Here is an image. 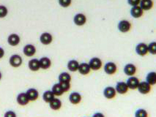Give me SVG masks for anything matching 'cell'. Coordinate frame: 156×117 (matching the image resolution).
<instances>
[{
    "instance_id": "obj_9",
    "label": "cell",
    "mask_w": 156,
    "mask_h": 117,
    "mask_svg": "<svg viewBox=\"0 0 156 117\" xmlns=\"http://www.w3.org/2000/svg\"><path fill=\"white\" fill-rule=\"evenodd\" d=\"M116 90V92L120 94V95H124L128 92V87L127 86L126 83V82H123V81H119L117 84L116 85V87L114 88Z\"/></svg>"
},
{
    "instance_id": "obj_37",
    "label": "cell",
    "mask_w": 156,
    "mask_h": 117,
    "mask_svg": "<svg viewBox=\"0 0 156 117\" xmlns=\"http://www.w3.org/2000/svg\"><path fill=\"white\" fill-rule=\"evenodd\" d=\"M5 56V50L2 47H0V59L2 58Z\"/></svg>"
},
{
    "instance_id": "obj_27",
    "label": "cell",
    "mask_w": 156,
    "mask_h": 117,
    "mask_svg": "<svg viewBox=\"0 0 156 117\" xmlns=\"http://www.w3.org/2000/svg\"><path fill=\"white\" fill-rule=\"evenodd\" d=\"M51 91L53 92L54 96H61V95H63V93H64V91H63L60 84H59V83H58V84H54V86H52Z\"/></svg>"
},
{
    "instance_id": "obj_8",
    "label": "cell",
    "mask_w": 156,
    "mask_h": 117,
    "mask_svg": "<svg viewBox=\"0 0 156 117\" xmlns=\"http://www.w3.org/2000/svg\"><path fill=\"white\" fill-rule=\"evenodd\" d=\"M23 52L24 53L25 56L28 57H31L32 56H34L36 53V48L35 46H33L32 44H27L23 47Z\"/></svg>"
},
{
    "instance_id": "obj_26",
    "label": "cell",
    "mask_w": 156,
    "mask_h": 117,
    "mask_svg": "<svg viewBox=\"0 0 156 117\" xmlns=\"http://www.w3.org/2000/svg\"><path fill=\"white\" fill-rule=\"evenodd\" d=\"M146 80L149 84L150 86L152 85H155V83H156V73L155 72H150L147 75V78Z\"/></svg>"
},
{
    "instance_id": "obj_17",
    "label": "cell",
    "mask_w": 156,
    "mask_h": 117,
    "mask_svg": "<svg viewBox=\"0 0 156 117\" xmlns=\"http://www.w3.org/2000/svg\"><path fill=\"white\" fill-rule=\"evenodd\" d=\"M136 72V67L133 64H127L124 67L125 74L129 76H133Z\"/></svg>"
},
{
    "instance_id": "obj_12",
    "label": "cell",
    "mask_w": 156,
    "mask_h": 117,
    "mask_svg": "<svg viewBox=\"0 0 156 117\" xmlns=\"http://www.w3.org/2000/svg\"><path fill=\"white\" fill-rule=\"evenodd\" d=\"M87 18L83 13H78L74 16L73 22L77 26H83L86 23Z\"/></svg>"
},
{
    "instance_id": "obj_16",
    "label": "cell",
    "mask_w": 156,
    "mask_h": 117,
    "mask_svg": "<svg viewBox=\"0 0 156 117\" xmlns=\"http://www.w3.org/2000/svg\"><path fill=\"white\" fill-rule=\"evenodd\" d=\"M69 100L73 105H77L81 101V95L79 92H72L69 96Z\"/></svg>"
},
{
    "instance_id": "obj_31",
    "label": "cell",
    "mask_w": 156,
    "mask_h": 117,
    "mask_svg": "<svg viewBox=\"0 0 156 117\" xmlns=\"http://www.w3.org/2000/svg\"><path fill=\"white\" fill-rule=\"evenodd\" d=\"M8 13V10L4 5H0V19L5 18Z\"/></svg>"
},
{
    "instance_id": "obj_3",
    "label": "cell",
    "mask_w": 156,
    "mask_h": 117,
    "mask_svg": "<svg viewBox=\"0 0 156 117\" xmlns=\"http://www.w3.org/2000/svg\"><path fill=\"white\" fill-rule=\"evenodd\" d=\"M130 28H131V23L130 21H127V20H122L118 23V29L119 32L126 33L130 31Z\"/></svg>"
},
{
    "instance_id": "obj_35",
    "label": "cell",
    "mask_w": 156,
    "mask_h": 117,
    "mask_svg": "<svg viewBox=\"0 0 156 117\" xmlns=\"http://www.w3.org/2000/svg\"><path fill=\"white\" fill-rule=\"evenodd\" d=\"M128 3L132 7L139 6V5L140 4V1L139 0H128Z\"/></svg>"
},
{
    "instance_id": "obj_29",
    "label": "cell",
    "mask_w": 156,
    "mask_h": 117,
    "mask_svg": "<svg viewBox=\"0 0 156 117\" xmlns=\"http://www.w3.org/2000/svg\"><path fill=\"white\" fill-rule=\"evenodd\" d=\"M135 117H148L147 111L143 108L138 109L135 112Z\"/></svg>"
},
{
    "instance_id": "obj_25",
    "label": "cell",
    "mask_w": 156,
    "mask_h": 117,
    "mask_svg": "<svg viewBox=\"0 0 156 117\" xmlns=\"http://www.w3.org/2000/svg\"><path fill=\"white\" fill-rule=\"evenodd\" d=\"M79 63L78 61L75 60V59H72L70 60L68 63V69L71 72H76L79 69Z\"/></svg>"
},
{
    "instance_id": "obj_5",
    "label": "cell",
    "mask_w": 156,
    "mask_h": 117,
    "mask_svg": "<svg viewBox=\"0 0 156 117\" xmlns=\"http://www.w3.org/2000/svg\"><path fill=\"white\" fill-rule=\"evenodd\" d=\"M117 92H116V90L114 87L112 86H107L103 90V95L106 99L108 100H112L115 98Z\"/></svg>"
},
{
    "instance_id": "obj_21",
    "label": "cell",
    "mask_w": 156,
    "mask_h": 117,
    "mask_svg": "<svg viewBox=\"0 0 156 117\" xmlns=\"http://www.w3.org/2000/svg\"><path fill=\"white\" fill-rule=\"evenodd\" d=\"M28 67L30 69V70H32V71H37V70H39L40 68H41L40 67L39 59H31L28 63Z\"/></svg>"
},
{
    "instance_id": "obj_14",
    "label": "cell",
    "mask_w": 156,
    "mask_h": 117,
    "mask_svg": "<svg viewBox=\"0 0 156 117\" xmlns=\"http://www.w3.org/2000/svg\"><path fill=\"white\" fill-rule=\"evenodd\" d=\"M16 101H17L18 104L20 105H27V104L30 102L28 98H27L26 93L25 92H21L18 95L17 98H16Z\"/></svg>"
},
{
    "instance_id": "obj_7",
    "label": "cell",
    "mask_w": 156,
    "mask_h": 117,
    "mask_svg": "<svg viewBox=\"0 0 156 117\" xmlns=\"http://www.w3.org/2000/svg\"><path fill=\"white\" fill-rule=\"evenodd\" d=\"M117 65L114 62H107L104 66V71L108 75H113L117 72Z\"/></svg>"
},
{
    "instance_id": "obj_4",
    "label": "cell",
    "mask_w": 156,
    "mask_h": 117,
    "mask_svg": "<svg viewBox=\"0 0 156 117\" xmlns=\"http://www.w3.org/2000/svg\"><path fill=\"white\" fill-rule=\"evenodd\" d=\"M138 90L142 95H147L151 91V86L146 81L139 82V86H138Z\"/></svg>"
},
{
    "instance_id": "obj_30",
    "label": "cell",
    "mask_w": 156,
    "mask_h": 117,
    "mask_svg": "<svg viewBox=\"0 0 156 117\" xmlns=\"http://www.w3.org/2000/svg\"><path fill=\"white\" fill-rule=\"evenodd\" d=\"M147 49L148 52H150L152 54L155 55L156 53V43L155 42H152L147 46Z\"/></svg>"
},
{
    "instance_id": "obj_33",
    "label": "cell",
    "mask_w": 156,
    "mask_h": 117,
    "mask_svg": "<svg viewBox=\"0 0 156 117\" xmlns=\"http://www.w3.org/2000/svg\"><path fill=\"white\" fill-rule=\"evenodd\" d=\"M59 84H60L62 89L63 91H64V92H66V91H69V89H70V83L63 82V83H59Z\"/></svg>"
},
{
    "instance_id": "obj_32",
    "label": "cell",
    "mask_w": 156,
    "mask_h": 117,
    "mask_svg": "<svg viewBox=\"0 0 156 117\" xmlns=\"http://www.w3.org/2000/svg\"><path fill=\"white\" fill-rule=\"evenodd\" d=\"M71 0H59V4L63 8H68L71 4Z\"/></svg>"
},
{
    "instance_id": "obj_19",
    "label": "cell",
    "mask_w": 156,
    "mask_h": 117,
    "mask_svg": "<svg viewBox=\"0 0 156 117\" xmlns=\"http://www.w3.org/2000/svg\"><path fill=\"white\" fill-rule=\"evenodd\" d=\"M40 63V67L42 68L43 70L48 69L51 65V59L48 57H42L39 60Z\"/></svg>"
},
{
    "instance_id": "obj_24",
    "label": "cell",
    "mask_w": 156,
    "mask_h": 117,
    "mask_svg": "<svg viewBox=\"0 0 156 117\" xmlns=\"http://www.w3.org/2000/svg\"><path fill=\"white\" fill-rule=\"evenodd\" d=\"M54 98H55V96H54L53 92L51 90L46 91L43 94V100H44V102H47V103H49Z\"/></svg>"
},
{
    "instance_id": "obj_28",
    "label": "cell",
    "mask_w": 156,
    "mask_h": 117,
    "mask_svg": "<svg viewBox=\"0 0 156 117\" xmlns=\"http://www.w3.org/2000/svg\"><path fill=\"white\" fill-rule=\"evenodd\" d=\"M70 81H71V76L68 73H66V72H63L59 74V83H70Z\"/></svg>"
},
{
    "instance_id": "obj_18",
    "label": "cell",
    "mask_w": 156,
    "mask_h": 117,
    "mask_svg": "<svg viewBox=\"0 0 156 117\" xmlns=\"http://www.w3.org/2000/svg\"><path fill=\"white\" fill-rule=\"evenodd\" d=\"M143 12L144 11L141 10V8L139 6L132 7L130 9V15L135 19H139V18L141 17L143 15Z\"/></svg>"
},
{
    "instance_id": "obj_10",
    "label": "cell",
    "mask_w": 156,
    "mask_h": 117,
    "mask_svg": "<svg viewBox=\"0 0 156 117\" xmlns=\"http://www.w3.org/2000/svg\"><path fill=\"white\" fill-rule=\"evenodd\" d=\"M136 51L138 55L141 56V57L145 56L148 53L147 45L144 43H139L136 47Z\"/></svg>"
},
{
    "instance_id": "obj_20",
    "label": "cell",
    "mask_w": 156,
    "mask_h": 117,
    "mask_svg": "<svg viewBox=\"0 0 156 117\" xmlns=\"http://www.w3.org/2000/svg\"><path fill=\"white\" fill-rule=\"evenodd\" d=\"M90 70L91 69H90V66H89L87 63L83 62L79 64L78 71H79V73H81V75H87L90 73Z\"/></svg>"
},
{
    "instance_id": "obj_36",
    "label": "cell",
    "mask_w": 156,
    "mask_h": 117,
    "mask_svg": "<svg viewBox=\"0 0 156 117\" xmlns=\"http://www.w3.org/2000/svg\"><path fill=\"white\" fill-rule=\"evenodd\" d=\"M92 117H105V116L102 113H101V112H97V113H94L93 116H92Z\"/></svg>"
},
{
    "instance_id": "obj_6",
    "label": "cell",
    "mask_w": 156,
    "mask_h": 117,
    "mask_svg": "<svg viewBox=\"0 0 156 117\" xmlns=\"http://www.w3.org/2000/svg\"><path fill=\"white\" fill-rule=\"evenodd\" d=\"M25 93H26L27 98H28L30 101H35L36 100H37L38 97H39V92L34 88L29 89Z\"/></svg>"
},
{
    "instance_id": "obj_1",
    "label": "cell",
    "mask_w": 156,
    "mask_h": 117,
    "mask_svg": "<svg viewBox=\"0 0 156 117\" xmlns=\"http://www.w3.org/2000/svg\"><path fill=\"white\" fill-rule=\"evenodd\" d=\"M23 59L21 57L19 54H13L10 57L9 59V63L13 67H19L22 64Z\"/></svg>"
},
{
    "instance_id": "obj_2",
    "label": "cell",
    "mask_w": 156,
    "mask_h": 117,
    "mask_svg": "<svg viewBox=\"0 0 156 117\" xmlns=\"http://www.w3.org/2000/svg\"><path fill=\"white\" fill-rule=\"evenodd\" d=\"M89 66H90V69L93 70H100L102 67V61L101 59L98 58V57H93L90 60L89 62Z\"/></svg>"
},
{
    "instance_id": "obj_13",
    "label": "cell",
    "mask_w": 156,
    "mask_h": 117,
    "mask_svg": "<svg viewBox=\"0 0 156 117\" xmlns=\"http://www.w3.org/2000/svg\"><path fill=\"white\" fill-rule=\"evenodd\" d=\"M52 40H53V37L48 32H44L40 37V41H41V43L43 45H46V46L51 44Z\"/></svg>"
},
{
    "instance_id": "obj_38",
    "label": "cell",
    "mask_w": 156,
    "mask_h": 117,
    "mask_svg": "<svg viewBox=\"0 0 156 117\" xmlns=\"http://www.w3.org/2000/svg\"><path fill=\"white\" fill-rule=\"evenodd\" d=\"M2 73H1V72H0V80H1V79H2Z\"/></svg>"
},
{
    "instance_id": "obj_23",
    "label": "cell",
    "mask_w": 156,
    "mask_h": 117,
    "mask_svg": "<svg viewBox=\"0 0 156 117\" xmlns=\"http://www.w3.org/2000/svg\"><path fill=\"white\" fill-rule=\"evenodd\" d=\"M49 107L51 109L54 110V111H58L62 107V101L59 99L54 98L52 101L49 102Z\"/></svg>"
},
{
    "instance_id": "obj_11",
    "label": "cell",
    "mask_w": 156,
    "mask_h": 117,
    "mask_svg": "<svg viewBox=\"0 0 156 117\" xmlns=\"http://www.w3.org/2000/svg\"><path fill=\"white\" fill-rule=\"evenodd\" d=\"M127 86H128V89H136L138 88V86L139 84V80L136 77L131 76L127 80L126 82Z\"/></svg>"
},
{
    "instance_id": "obj_15",
    "label": "cell",
    "mask_w": 156,
    "mask_h": 117,
    "mask_svg": "<svg viewBox=\"0 0 156 117\" xmlns=\"http://www.w3.org/2000/svg\"><path fill=\"white\" fill-rule=\"evenodd\" d=\"M21 39L17 34H11L8 36V43L10 46H16L19 44Z\"/></svg>"
},
{
    "instance_id": "obj_22",
    "label": "cell",
    "mask_w": 156,
    "mask_h": 117,
    "mask_svg": "<svg viewBox=\"0 0 156 117\" xmlns=\"http://www.w3.org/2000/svg\"><path fill=\"white\" fill-rule=\"evenodd\" d=\"M139 5H140L139 7L143 11L144 10H149L153 7V2L152 0H142V1H140Z\"/></svg>"
},
{
    "instance_id": "obj_34",
    "label": "cell",
    "mask_w": 156,
    "mask_h": 117,
    "mask_svg": "<svg viewBox=\"0 0 156 117\" xmlns=\"http://www.w3.org/2000/svg\"><path fill=\"white\" fill-rule=\"evenodd\" d=\"M4 117H17V115L13 111H8L5 112Z\"/></svg>"
}]
</instances>
